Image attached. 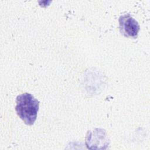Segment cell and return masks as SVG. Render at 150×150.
<instances>
[{
    "mask_svg": "<svg viewBox=\"0 0 150 150\" xmlns=\"http://www.w3.org/2000/svg\"><path fill=\"white\" fill-rule=\"evenodd\" d=\"M15 110L18 115L28 125L34 124L39 111V102L31 94L25 93L17 96Z\"/></svg>",
    "mask_w": 150,
    "mask_h": 150,
    "instance_id": "1",
    "label": "cell"
},
{
    "mask_svg": "<svg viewBox=\"0 0 150 150\" xmlns=\"http://www.w3.org/2000/svg\"><path fill=\"white\" fill-rule=\"evenodd\" d=\"M120 30L121 33L127 37L135 38L139 30L138 22L129 13L124 14L119 18Z\"/></svg>",
    "mask_w": 150,
    "mask_h": 150,
    "instance_id": "2",
    "label": "cell"
}]
</instances>
